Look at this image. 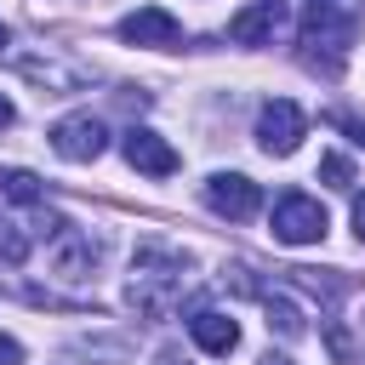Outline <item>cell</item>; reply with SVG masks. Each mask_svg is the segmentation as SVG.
Returning <instances> with one entry per match:
<instances>
[{
    "mask_svg": "<svg viewBox=\"0 0 365 365\" xmlns=\"http://www.w3.org/2000/svg\"><path fill=\"white\" fill-rule=\"evenodd\" d=\"M177 297H182V257H171L160 245H143L137 268H131V302L143 314H171Z\"/></svg>",
    "mask_w": 365,
    "mask_h": 365,
    "instance_id": "cell-1",
    "label": "cell"
},
{
    "mask_svg": "<svg viewBox=\"0 0 365 365\" xmlns=\"http://www.w3.org/2000/svg\"><path fill=\"white\" fill-rule=\"evenodd\" d=\"M274 240L279 245H314V240H325V205L319 200H308V194H279L274 200Z\"/></svg>",
    "mask_w": 365,
    "mask_h": 365,
    "instance_id": "cell-2",
    "label": "cell"
},
{
    "mask_svg": "<svg viewBox=\"0 0 365 365\" xmlns=\"http://www.w3.org/2000/svg\"><path fill=\"white\" fill-rule=\"evenodd\" d=\"M348 40H354V23H348L342 0H308V11H302V46H308V57H319V46H325L331 63H336L348 51Z\"/></svg>",
    "mask_w": 365,
    "mask_h": 365,
    "instance_id": "cell-3",
    "label": "cell"
},
{
    "mask_svg": "<svg viewBox=\"0 0 365 365\" xmlns=\"http://www.w3.org/2000/svg\"><path fill=\"white\" fill-rule=\"evenodd\" d=\"M308 137V120H302V108L291 103V97H274V103H262V114H257V143H262V154H297V143Z\"/></svg>",
    "mask_w": 365,
    "mask_h": 365,
    "instance_id": "cell-4",
    "label": "cell"
},
{
    "mask_svg": "<svg viewBox=\"0 0 365 365\" xmlns=\"http://www.w3.org/2000/svg\"><path fill=\"white\" fill-rule=\"evenodd\" d=\"M51 148H57L63 160L86 165V160H97V154L108 148V131H103V120H97V114H68V120H57V125H51Z\"/></svg>",
    "mask_w": 365,
    "mask_h": 365,
    "instance_id": "cell-5",
    "label": "cell"
},
{
    "mask_svg": "<svg viewBox=\"0 0 365 365\" xmlns=\"http://www.w3.org/2000/svg\"><path fill=\"white\" fill-rule=\"evenodd\" d=\"M120 154H125V165L143 171V177H171V171H177V148H171L160 131H148V125H131V131L120 137Z\"/></svg>",
    "mask_w": 365,
    "mask_h": 365,
    "instance_id": "cell-6",
    "label": "cell"
},
{
    "mask_svg": "<svg viewBox=\"0 0 365 365\" xmlns=\"http://www.w3.org/2000/svg\"><path fill=\"white\" fill-rule=\"evenodd\" d=\"M205 205H211L217 217H228V222H245V217L262 205V188H257L251 177H240V171H217V177L205 182Z\"/></svg>",
    "mask_w": 365,
    "mask_h": 365,
    "instance_id": "cell-7",
    "label": "cell"
},
{
    "mask_svg": "<svg viewBox=\"0 0 365 365\" xmlns=\"http://www.w3.org/2000/svg\"><path fill=\"white\" fill-rule=\"evenodd\" d=\"M120 40L125 46H177L182 40V23L165 6H137V11L120 17Z\"/></svg>",
    "mask_w": 365,
    "mask_h": 365,
    "instance_id": "cell-8",
    "label": "cell"
},
{
    "mask_svg": "<svg viewBox=\"0 0 365 365\" xmlns=\"http://www.w3.org/2000/svg\"><path fill=\"white\" fill-rule=\"evenodd\" d=\"M279 29H285V0H251L245 11L228 17V40L240 46H268Z\"/></svg>",
    "mask_w": 365,
    "mask_h": 365,
    "instance_id": "cell-9",
    "label": "cell"
},
{
    "mask_svg": "<svg viewBox=\"0 0 365 365\" xmlns=\"http://www.w3.org/2000/svg\"><path fill=\"white\" fill-rule=\"evenodd\" d=\"M188 336H194L205 354H234V348H240V325H234L228 314H217V308H200V314L188 319Z\"/></svg>",
    "mask_w": 365,
    "mask_h": 365,
    "instance_id": "cell-10",
    "label": "cell"
},
{
    "mask_svg": "<svg viewBox=\"0 0 365 365\" xmlns=\"http://www.w3.org/2000/svg\"><path fill=\"white\" fill-rule=\"evenodd\" d=\"M268 331L279 336H302V308L291 297H268Z\"/></svg>",
    "mask_w": 365,
    "mask_h": 365,
    "instance_id": "cell-11",
    "label": "cell"
},
{
    "mask_svg": "<svg viewBox=\"0 0 365 365\" xmlns=\"http://www.w3.org/2000/svg\"><path fill=\"white\" fill-rule=\"evenodd\" d=\"M0 194L17 205H40V177L34 171H0Z\"/></svg>",
    "mask_w": 365,
    "mask_h": 365,
    "instance_id": "cell-12",
    "label": "cell"
},
{
    "mask_svg": "<svg viewBox=\"0 0 365 365\" xmlns=\"http://www.w3.org/2000/svg\"><path fill=\"white\" fill-rule=\"evenodd\" d=\"M29 245H34V234H23V222L0 217V262H23V257H29Z\"/></svg>",
    "mask_w": 365,
    "mask_h": 365,
    "instance_id": "cell-13",
    "label": "cell"
},
{
    "mask_svg": "<svg viewBox=\"0 0 365 365\" xmlns=\"http://www.w3.org/2000/svg\"><path fill=\"white\" fill-rule=\"evenodd\" d=\"M319 177H325L331 188H354V165H348L342 154H325V160H319Z\"/></svg>",
    "mask_w": 365,
    "mask_h": 365,
    "instance_id": "cell-14",
    "label": "cell"
},
{
    "mask_svg": "<svg viewBox=\"0 0 365 365\" xmlns=\"http://www.w3.org/2000/svg\"><path fill=\"white\" fill-rule=\"evenodd\" d=\"M0 365H23V342L17 336H0Z\"/></svg>",
    "mask_w": 365,
    "mask_h": 365,
    "instance_id": "cell-15",
    "label": "cell"
},
{
    "mask_svg": "<svg viewBox=\"0 0 365 365\" xmlns=\"http://www.w3.org/2000/svg\"><path fill=\"white\" fill-rule=\"evenodd\" d=\"M354 228H359V240H365V194H354Z\"/></svg>",
    "mask_w": 365,
    "mask_h": 365,
    "instance_id": "cell-16",
    "label": "cell"
},
{
    "mask_svg": "<svg viewBox=\"0 0 365 365\" xmlns=\"http://www.w3.org/2000/svg\"><path fill=\"white\" fill-rule=\"evenodd\" d=\"M11 120H17V108H11L6 97H0V125H11Z\"/></svg>",
    "mask_w": 365,
    "mask_h": 365,
    "instance_id": "cell-17",
    "label": "cell"
},
{
    "mask_svg": "<svg viewBox=\"0 0 365 365\" xmlns=\"http://www.w3.org/2000/svg\"><path fill=\"white\" fill-rule=\"evenodd\" d=\"M257 365H291V359H285V354H262Z\"/></svg>",
    "mask_w": 365,
    "mask_h": 365,
    "instance_id": "cell-18",
    "label": "cell"
},
{
    "mask_svg": "<svg viewBox=\"0 0 365 365\" xmlns=\"http://www.w3.org/2000/svg\"><path fill=\"white\" fill-rule=\"evenodd\" d=\"M354 143H359V148H365V125H354Z\"/></svg>",
    "mask_w": 365,
    "mask_h": 365,
    "instance_id": "cell-19",
    "label": "cell"
},
{
    "mask_svg": "<svg viewBox=\"0 0 365 365\" xmlns=\"http://www.w3.org/2000/svg\"><path fill=\"white\" fill-rule=\"evenodd\" d=\"M0 46H6V23H0Z\"/></svg>",
    "mask_w": 365,
    "mask_h": 365,
    "instance_id": "cell-20",
    "label": "cell"
}]
</instances>
